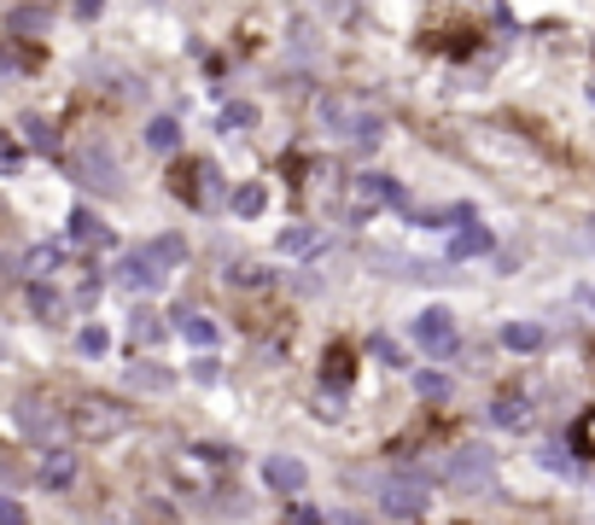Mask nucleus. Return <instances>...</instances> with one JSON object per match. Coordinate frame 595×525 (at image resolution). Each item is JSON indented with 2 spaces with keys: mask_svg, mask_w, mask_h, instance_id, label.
Listing matches in <instances>:
<instances>
[{
  "mask_svg": "<svg viewBox=\"0 0 595 525\" xmlns=\"http://www.w3.org/2000/svg\"><path fill=\"white\" fill-rule=\"evenodd\" d=\"M321 129L350 134V141H380V111H368L362 99H321Z\"/></svg>",
  "mask_w": 595,
  "mask_h": 525,
  "instance_id": "obj_1",
  "label": "nucleus"
},
{
  "mask_svg": "<svg viewBox=\"0 0 595 525\" xmlns=\"http://www.w3.org/2000/svg\"><path fill=\"white\" fill-rule=\"evenodd\" d=\"M415 345H420V357H455V345H462L455 315L450 310H420L415 315Z\"/></svg>",
  "mask_w": 595,
  "mask_h": 525,
  "instance_id": "obj_2",
  "label": "nucleus"
},
{
  "mask_svg": "<svg viewBox=\"0 0 595 525\" xmlns=\"http://www.w3.org/2000/svg\"><path fill=\"white\" fill-rule=\"evenodd\" d=\"M263 479H269V490H281V497H298V490L310 485V467H304L298 455H269Z\"/></svg>",
  "mask_w": 595,
  "mask_h": 525,
  "instance_id": "obj_3",
  "label": "nucleus"
},
{
  "mask_svg": "<svg viewBox=\"0 0 595 525\" xmlns=\"http://www.w3.org/2000/svg\"><path fill=\"white\" fill-rule=\"evenodd\" d=\"M71 420H76V432H94V438H111V432H123V427H129V415H123V409H106L99 397H94V403H82Z\"/></svg>",
  "mask_w": 595,
  "mask_h": 525,
  "instance_id": "obj_4",
  "label": "nucleus"
},
{
  "mask_svg": "<svg viewBox=\"0 0 595 525\" xmlns=\"http://www.w3.org/2000/svg\"><path fill=\"white\" fill-rule=\"evenodd\" d=\"M275 251H281L286 263L321 258V251H328V234H316V228H281V240H275Z\"/></svg>",
  "mask_w": 595,
  "mask_h": 525,
  "instance_id": "obj_5",
  "label": "nucleus"
},
{
  "mask_svg": "<svg viewBox=\"0 0 595 525\" xmlns=\"http://www.w3.org/2000/svg\"><path fill=\"white\" fill-rule=\"evenodd\" d=\"M380 508L391 520H420V514H427V490H420V485H385Z\"/></svg>",
  "mask_w": 595,
  "mask_h": 525,
  "instance_id": "obj_6",
  "label": "nucleus"
},
{
  "mask_svg": "<svg viewBox=\"0 0 595 525\" xmlns=\"http://www.w3.org/2000/svg\"><path fill=\"white\" fill-rule=\"evenodd\" d=\"M176 333L187 338V345H205V350L216 345V338H223V333H216V321H211V315H193V310H181V315H176Z\"/></svg>",
  "mask_w": 595,
  "mask_h": 525,
  "instance_id": "obj_7",
  "label": "nucleus"
},
{
  "mask_svg": "<svg viewBox=\"0 0 595 525\" xmlns=\"http://www.w3.org/2000/svg\"><path fill=\"white\" fill-rule=\"evenodd\" d=\"M41 479H47V485H71V479H76V450H59V444L47 450V462H41Z\"/></svg>",
  "mask_w": 595,
  "mask_h": 525,
  "instance_id": "obj_8",
  "label": "nucleus"
},
{
  "mask_svg": "<svg viewBox=\"0 0 595 525\" xmlns=\"http://www.w3.org/2000/svg\"><path fill=\"white\" fill-rule=\"evenodd\" d=\"M502 345H508V350H543V327H532V321H508V327H502Z\"/></svg>",
  "mask_w": 595,
  "mask_h": 525,
  "instance_id": "obj_9",
  "label": "nucleus"
},
{
  "mask_svg": "<svg viewBox=\"0 0 595 525\" xmlns=\"http://www.w3.org/2000/svg\"><path fill=\"white\" fill-rule=\"evenodd\" d=\"M158 275H164V269L152 263V258H134V263H123V286H134V293H152V286H158Z\"/></svg>",
  "mask_w": 595,
  "mask_h": 525,
  "instance_id": "obj_10",
  "label": "nucleus"
},
{
  "mask_svg": "<svg viewBox=\"0 0 595 525\" xmlns=\"http://www.w3.org/2000/svg\"><path fill=\"white\" fill-rule=\"evenodd\" d=\"M146 258H152V263H158V269H176V263L187 258V246L176 240V234H158V240H152V246H146Z\"/></svg>",
  "mask_w": 595,
  "mask_h": 525,
  "instance_id": "obj_11",
  "label": "nucleus"
},
{
  "mask_svg": "<svg viewBox=\"0 0 595 525\" xmlns=\"http://www.w3.org/2000/svg\"><path fill=\"white\" fill-rule=\"evenodd\" d=\"M19 420H24V427L41 438V444H47V438H59V415H41L36 403H19Z\"/></svg>",
  "mask_w": 595,
  "mask_h": 525,
  "instance_id": "obj_12",
  "label": "nucleus"
},
{
  "mask_svg": "<svg viewBox=\"0 0 595 525\" xmlns=\"http://www.w3.org/2000/svg\"><path fill=\"white\" fill-rule=\"evenodd\" d=\"M263 205H269V193L258 188V181H246V188H234V211H240V216H263Z\"/></svg>",
  "mask_w": 595,
  "mask_h": 525,
  "instance_id": "obj_13",
  "label": "nucleus"
},
{
  "mask_svg": "<svg viewBox=\"0 0 595 525\" xmlns=\"http://www.w3.org/2000/svg\"><path fill=\"white\" fill-rule=\"evenodd\" d=\"M76 345H82V357H106V350H111V333H106V327H82Z\"/></svg>",
  "mask_w": 595,
  "mask_h": 525,
  "instance_id": "obj_14",
  "label": "nucleus"
},
{
  "mask_svg": "<svg viewBox=\"0 0 595 525\" xmlns=\"http://www.w3.org/2000/svg\"><path fill=\"white\" fill-rule=\"evenodd\" d=\"M520 420H525V403L520 397H502L497 403V427H520Z\"/></svg>",
  "mask_w": 595,
  "mask_h": 525,
  "instance_id": "obj_15",
  "label": "nucleus"
},
{
  "mask_svg": "<svg viewBox=\"0 0 595 525\" xmlns=\"http://www.w3.org/2000/svg\"><path fill=\"white\" fill-rule=\"evenodd\" d=\"M251 123H258V111H251L246 99H240V106H228V111H223V129H251Z\"/></svg>",
  "mask_w": 595,
  "mask_h": 525,
  "instance_id": "obj_16",
  "label": "nucleus"
},
{
  "mask_svg": "<svg viewBox=\"0 0 595 525\" xmlns=\"http://www.w3.org/2000/svg\"><path fill=\"white\" fill-rule=\"evenodd\" d=\"M146 141H152V146H176V123H169V117H158V123L146 129Z\"/></svg>",
  "mask_w": 595,
  "mask_h": 525,
  "instance_id": "obj_17",
  "label": "nucleus"
},
{
  "mask_svg": "<svg viewBox=\"0 0 595 525\" xmlns=\"http://www.w3.org/2000/svg\"><path fill=\"white\" fill-rule=\"evenodd\" d=\"M485 246H490V240H485V234H479V228H467V234H462V240H455V258H467V251H485Z\"/></svg>",
  "mask_w": 595,
  "mask_h": 525,
  "instance_id": "obj_18",
  "label": "nucleus"
},
{
  "mask_svg": "<svg viewBox=\"0 0 595 525\" xmlns=\"http://www.w3.org/2000/svg\"><path fill=\"white\" fill-rule=\"evenodd\" d=\"M420 392H427V397H450V380L444 374H420Z\"/></svg>",
  "mask_w": 595,
  "mask_h": 525,
  "instance_id": "obj_19",
  "label": "nucleus"
},
{
  "mask_svg": "<svg viewBox=\"0 0 595 525\" xmlns=\"http://www.w3.org/2000/svg\"><path fill=\"white\" fill-rule=\"evenodd\" d=\"M373 357H380V362H391V368H397L403 357H397V345H391V338L380 333V338H373Z\"/></svg>",
  "mask_w": 595,
  "mask_h": 525,
  "instance_id": "obj_20",
  "label": "nucleus"
},
{
  "mask_svg": "<svg viewBox=\"0 0 595 525\" xmlns=\"http://www.w3.org/2000/svg\"><path fill=\"white\" fill-rule=\"evenodd\" d=\"M12 169H19V146L0 141V176H12Z\"/></svg>",
  "mask_w": 595,
  "mask_h": 525,
  "instance_id": "obj_21",
  "label": "nucleus"
},
{
  "mask_svg": "<svg viewBox=\"0 0 595 525\" xmlns=\"http://www.w3.org/2000/svg\"><path fill=\"white\" fill-rule=\"evenodd\" d=\"M0 520H7V525H19V520H24V508L12 502V497H0Z\"/></svg>",
  "mask_w": 595,
  "mask_h": 525,
  "instance_id": "obj_22",
  "label": "nucleus"
},
{
  "mask_svg": "<svg viewBox=\"0 0 595 525\" xmlns=\"http://www.w3.org/2000/svg\"><path fill=\"white\" fill-rule=\"evenodd\" d=\"M36 315H59V298L53 293H36Z\"/></svg>",
  "mask_w": 595,
  "mask_h": 525,
  "instance_id": "obj_23",
  "label": "nucleus"
},
{
  "mask_svg": "<svg viewBox=\"0 0 595 525\" xmlns=\"http://www.w3.org/2000/svg\"><path fill=\"white\" fill-rule=\"evenodd\" d=\"M0 357H7V338H0Z\"/></svg>",
  "mask_w": 595,
  "mask_h": 525,
  "instance_id": "obj_24",
  "label": "nucleus"
},
{
  "mask_svg": "<svg viewBox=\"0 0 595 525\" xmlns=\"http://www.w3.org/2000/svg\"><path fill=\"white\" fill-rule=\"evenodd\" d=\"M590 99H595V82H590Z\"/></svg>",
  "mask_w": 595,
  "mask_h": 525,
  "instance_id": "obj_25",
  "label": "nucleus"
}]
</instances>
